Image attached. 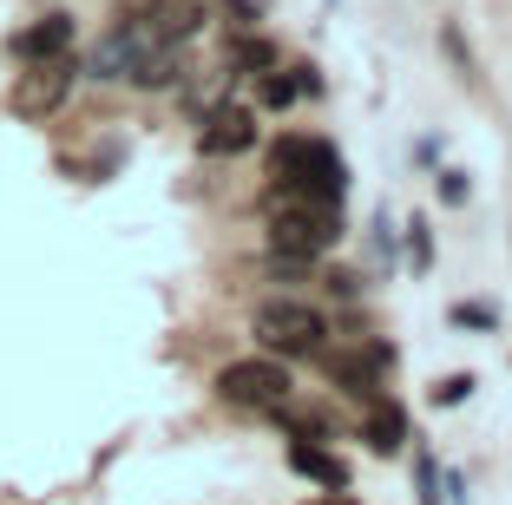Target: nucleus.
I'll use <instances>...</instances> for the list:
<instances>
[{
  "label": "nucleus",
  "instance_id": "4be33fe9",
  "mask_svg": "<svg viewBox=\"0 0 512 505\" xmlns=\"http://www.w3.org/2000/svg\"><path fill=\"white\" fill-rule=\"evenodd\" d=\"M322 283H329V296H342V302H355V296H362V276H355V269H329Z\"/></svg>",
  "mask_w": 512,
  "mask_h": 505
},
{
  "label": "nucleus",
  "instance_id": "20e7f679",
  "mask_svg": "<svg viewBox=\"0 0 512 505\" xmlns=\"http://www.w3.org/2000/svg\"><path fill=\"white\" fill-rule=\"evenodd\" d=\"M211 394L224 407H237V414H276V407L296 394V374H289V361L256 348V355H237L211 374Z\"/></svg>",
  "mask_w": 512,
  "mask_h": 505
},
{
  "label": "nucleus",
  "instance_id": "9d476101",
  "mask_svg": "<svg viewBox=\"0 0 512 505\" xmlns=\"http://www.w3.org/2000/svg\"><path fill=\"white\" fill-rule=\"evenodd\" d=\"M289 473L296 479H309V486H322V492H348L355 486V466L335 453V446H316V440H289Z\"/></svg>",
  "mask_w": 512,
  "mask_h": 505
},
{
  "label": "nucleus",
  "instance_id": "9b49d317",
  "mask_svg": "<svg viewBox=\"0 0 512 505\" xmlns=\"http://www.w3.org/2000/svg\"><path fill=\"white\" fill-rule=\"evenodd\" d=\"M407 440H414V420H407V407L394 401H375L362 407V446L375 453V460H394V453H407Z\"/></svg>",
  "mask_w": 512,
  "mask_h": 505
},
{
  "label": "nucleus",
  "instance_id": "ddd939ff",
  "mask_svg": "<svg viewBox=\"0 0 512 505\" xmlns=\"http://www.w3.org/2000/svg\"><path fill=\"white\" fill-rule=\"evenodd\" d=\"M178 73H184V46H158V53H145V60H138L132 86L138 92H171V86H178Z\"/></svg>",
  "mask_w": 512,
  "mask_h": 505
},
{
  "label": "nucleus",
  "instance_id": "f03ea898",
  "mask_svg": "<svg viewBox=\"0 0 512 505\" xmlns=\"http://www.w3.org/2000/svg\"><path fill=\"white\" fill-rule=\"evenodd\" d=\"M263 184H289V191H309V197L342 204L348 197V158L329 145V138L283 132V138H270V151H263Z\"/></svg>",
  "mask_w": 512,
  "mask_h": 505
},
{
  "label": "nucleus",
  "instance_id": "f8f14e48",
  "mask_svg": "<svg viewBox=\"0 0 512 505\" xmlns=\"http://www.w3.org/2000/svg\"><path fill=\"white\" fill-rule=\"evenodd\" d=\"M270 420L289 433V440H316V446H329V440H335V420H329V407H316V401H296V394H289V401L276 407Z\"/></svg>",
  "mask_w": 512,
  "mask_h": 505
},
{
  "label": "nucleus",
  "instance_id": "2eb2a0df",
  "mask_svg": "<svg viewBox=\"0 0 512 505\" xmlns=\"http://www.w3.org/2000/svg\"><path fill=\"white\" fill-rule=\"evenodd\" d=\"M270 66H283V60H276V46L263 40V33L243 27L237 40H230V73H237V79H256V73H270Z\"/></svg>",
  "mask_w": 512,
  "mask_h": 505
},
{
  "label": "nucleus",
  "instance_id": "6e6552de",
  "mask_svg": "<svg viewBox=\"0 0 512 505\" xmlns=\"http://www.w3.org/2000/svg\"><path fill=\"white\" fill-rule=\"evenodd\" d=\"M256 138H263L256 105H237V99H217L204 112V125H197V151L204 158H243V151H256Z\"/></svg>",
  "mask_w": 512,
  "mask_h": 505
},
{
  "label": "nucleus",
  "instance_id": "1a4fd4ad",
  "mask_svg": "<svg viewBox=\"0 0 512 505\" xmlns=\"http://www.w3.org/2000/svg\"><path fill=\"white\" fill-rule=\"evenodd\" d=\"M73 40H79V20L53 7V14L27 20V27L7 40V53H14L20 66H40V60H66V53H73Z\"/></svg>",
  "mask_w": 512,
  "mask_h": 505
},
{
  "label": "nucleus",
  "instance_id": "4468645a",
  "mask_svg": "<svg viewBox=\"0 0 512 505\" xmlns=\"http://www.w3.org/2000/svg\"><path fill=\"white\" fill-rule=\"evenodd\" d=\"M440 53H447V66H453V79H460V86H473V92L486 86V73H480V60H473V46H467V33H460V20H440Z\"/></svg>",
  "mask_w": 512,
  "mask_h": 505
},
{
  "label": "nucleus",
  "instance_id": "0eeeda50",
  "mask_svg": "<svg viewBox=\"0 0 512 505\" xmlns=\"http://www.w3.org/2000/svg\"><path fill=\"white\" fill-rule=\"evenodd\" d=\"M73 79H79L73 53H66V60H40V66H27V73L14 79V92H7V112H14V119H27V125L53 119V112L66 105V92H73Z\"/></svg>",
  "mask_w": 512,
  "mask_h": 505
},
{
  "label": "nucleus",
  "instance_id": "dca6fc26",
  "mask_svg": "<svg viewBox=\"0 0 512 505\" xmlns=\"http://www.w3.org/2000/svg\"><path fill=\"white\" fill-rule=\"evenodd\" d=\"M296 99H302V92H296V73H289V66L256 73V105H263V112H289Z\"/></svg>",
  "mask_w": 512,
  "mask_h": 505
},
{
  "label": "nucleus",
  "instance_id": "412c9836",
  "mask_svg": "<svg viewBox=\"0 0 512 505\" xmlns=\"http://www.w3.org/2000/svg\"><path fill=\"white\" fill-rule=\"evenodd\" d=\"M434 191H440V204H447V210H460L473 197V178L460 171V164H447V171H434Z\"/></svg>",
  "mask_w": 512,
  "mask_h": 505
},
{
  "label": "nucleus",
  "instance_id": "7ed1b4c3",
  "mask_svg": "<svg viewBox=\"0 0 512 505\" xmlns=\"http://www.w3.org/2000/svg\"><path fill=\"white\" fill-rule=\"evenodd\" d=\"M250 335H256V348L276 355V361H322L329 355V315H322L316 302H302V296L256 302Z\"/></svg>",
  "mask_w": 512,
  "mask_h": 505
},
{
  "label": "nucleus",
  "instance_id": "5701e85b",
  "mask_svg": "<svg viewBox=\"0 0 512 505\" xmlns=\"http://www.w3.org/2000/svg\"><path fill=\"white\" fill-rule=\"evenodd\" d=\"M289 73H296V92H302V99H322V66L296 60V66H289Z\"/></svg>",
  "mask_w": 512,
  "mask_h": 505
},
{
  "label": "nucleus",
  "instance_id": "a211bd4d",
  "mask_svg": "<svg viewBox=\"0 0 512 505\" xmlns=\"http://www.w3.org/2000/svg\"><path fill=\"white\" fill-rule=\"evenodd\" d=\"M447 322L453 328H473V335H493V328H499V302H453Z\"/></svg>",
  "mask_w": 512,
  "mask_h": 505
},
{
  "label": "nucleus",
  "instance_id": "6ab92c4d",
  "mask_svg": "<svg viewBox=\"0 0 512 505\" xmlns=\"http://www.w3.org/2000/svg\"><path fill=\"white\" fill-rule=\"evenodd\" d=\"M414 499L421 505H447V492H440V466L427 446H414Z\"/></svg>",
  "mask_w": 512,
  "mask_h": 505
},
{
  "label": "nucleus",
  "instance_id": "423d86ee",
  "mask_svg": "<svg viewBox=\"0 0 512 505\" xmlns=\"http://www.w3.org/2000/svg\"><path fill=\"white\" fill-rule=\"evenodd\" d=\"M158 27H151V7L145 14H119L112 20L106 33H99V40H92V53H86V79H99V86H132V73H138V60H145V53H158Z\"/></svg>",
  "mask_w": 512,
  "mask_h": 505
},
{
  "label": "nucleus",
  "instance_id": "f3484780",
  "mask_svg": "<svg viewBox=\"0 0 512 505\" xmlns=\"http://www.w3.org/2000/svg\"><path fill=\"white\" fill-rule=\"evenodd\" d=\"M401 250H407V263L427 276V269H434V223H427V217H407L401 223Z\"/></svg>",
  "mask_w": 512,
  "mask_h": 505
},
{
  "label": "nucleus",
  "instance_id": "aec40b11",
  "mask_svg": "<svg viewBox=\"0 0 512 505\" xmlns=\"http://www.w3.org/2000/svg\"><path fill=\"white\" fill-rule=\"evenodd\" d=\"M473 387H480V374H440L427 401H434V407H467V401H473Z\"/></svg>",
  "mask_w": 512,
  "mask_h": 505
},
{
  "label": "nucleus",
  "instance_id": "b1692460",
  "mask_svg": "<svg viewBox=\"0 0 512 505\" xmlns=\"http://www.w3.org/2000/svg\"><path fill=\"white\" fill-rule=\"evenodd\" d=\"M224 14H230V27H256L263 7H256V0H224Z\"/></svg>",
  "mask_w": 512,
  "mask_h": 505
},
{
  "label": "nucleus",
  "instance_id": "39448f33",
  "mask_svg": "<svg viewBox=\"0 0 512 505\" xmlns=\"http://www.w3.org/2000/svg\"><path fill=\"white\" fill-rule=\"evenodd\" d=\"M322 374H329V387L348 394L355 407H375V401H388L394 342H381V335H355V348H329V355H322Z\"/></svg>",
  "mask_w": 512,
  "mask_h": 505
},
{
  "label": "nucleus",
  "instance_id": "393cba45",
  "mask_svg": "<svg viewBox=\"0 0 512 505\" xmlns=\"http://www.w3.org/2000/svg\"><path fill=\"white\" fill-rule=\"evenodd\" d=\"M368 243H375L381 256H394V223H388V210H375V230H368Z\"/></svg>",
  "mask_w": 512,
  "mask_h": 505
},
{
  "label": "nucleus",
  "instance_id": "a878e982",
  "mask_svg": "<svg viewBox=\"0 0 512 505\" xmlns=\"http://www.w3.org/2000/svg\"><path fill=\"white\" fill-rule=\"evenodd\" d=\"M316 505H362V499H348V492H329V499H316Z\"/></svg>",
  "mask_w": 512,
  "mask_h": 505
},
{
  "label": "nucleus",
  "instance_id": "f257e3e1",
  "mask_svg": "<svg viewBox=\"0 0 512 505\" xmlns=\"http://www.w3.org/2000/svg\"><path fill=\"white\" fill-rule=\"evenodd\" d=\"M263 250L270 256H302V263H322L335 243L348 237L342 204L309 191H289V184H263Z\"/></svg>",
  "mask_w": 512,
  "mask_h": 505
}]
</instances>
